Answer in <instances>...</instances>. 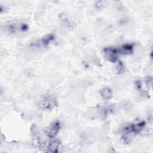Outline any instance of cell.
I'll use <instances>...</instances> for the list:
<instances>
[{"label":"cell","mask_w":153,"mask_h":153,"mask_svg":"<svg viewBox=\"0 0 153 153\" xmlns=\"http://www.w3.org/2000/svg\"><path fill=\"white\" fill-rule=\"evenodd\" d=\"M99 93H100L101 97L104 100H106L111 99L113 96V93H112V90L108 87H104V88L100 89L99 91Z\"/></svg>","instance_id":"52a82bcc"},{"label":"cell","mask_w":153,"mask_h":153,"mask_svg":"<svg viewBox=\"0 0 153 153\" xmlns=\"http://www.w3.org/2000/svg\"><path fill=\"white\" fill-rule=\"evenodd\" d=\"M60 128V124L59 121H54L51 123L47 129L45 130V133L50 139H53L55 137Z\"/></svg>","instance_id":"5b68a950"},{"label":"cell","mask_w":153,"mask_h":153,"mask_svg":"<svg viewBox=\"0 0 153 153\" xmlns=\"http://www.w3.org/2000/svg\"><path fill=\"white\" fill-rule=\"evenodd\" d=\"M117 69L118 72H121L123 69V65L121 63V62H119L118 65L117 66Z\"/></svg>","instance_id":"9c48e42d"},{"label":"cell","mask_w":153,"mask_h":153,"mask_svg":"<svg viewBox=\"0 0 153 153\" xmlns=\"http://www.w3.org/2000/svg\"><path fill=\"white\" fill-rule=\"evenodd\" d=\"M152 77H151V76L147 77L146 79H145V83L146 84V85H147L148 86H149V82L151 84H152Z\"/></svg>","instance_id":"30bf717a"},{"label":"cell","mask_w":153,"mask_h":153,"mask_svg":"<svg viewBox=\"0 0 153 153\" xmlns=\"http://www.w3.org/2000/svg\"><path fill=\"white\" fill-rule=\"evenodd\" d=\"M136 87L139 90H140L141 88V87H142V82H141V81H137L136 82Z\"/></svg>","instance_id":"8fae6325"},{"label":"cell","mask_w":153,"mask_h":153,"mask_svg":"<svg viewBox=\"0 0 153 153\" xmlns=\"http://www.w3.org/2000/svg\"><path fill=\"white\" fill-rule=\"evenodd\" d=\"M54 39V35L52 33H49L45 35L41 39H38L30 44L32 47H44L47 46L51 41Z\"/></svg>","instance_id":"277c9868"},{"label":"cell","mask_w":153,"mask_h":153,"mask_svg":"<svg viewBox=\"0 0 153 153\" xmlns=\"http://www.w3.org/2000/svg\"><path fill=\"white\" fill-rule=\"evenodd\" d=\"M60 145V142L58 140H54L50 142L47 147V152H57Z\"/></svg>","instance_id":"ba28073f"},{"label":"cell","mask_w":153,"mask_h":153,"mask_svg":"<svg viewBox=\"0 0 153 153\" xmlns=\"http://www.w3.org/2000/svg\"><path fill=\"white\" fill-rule=\"evenodd\" d=\"M103 54L105 58L111 63H115L120 55L118 48L106 47L103 50Z\"/></svg>","instance_id":"7a4b0ae2"},{"label":"cell","mask_w":153,"mask_h":153,"mask_svg":"<svg viewBox=\"0 0 153 153\" xmlns=\"http://www.w3.org/2000/svg\"><path fill=\"white\" fill-rule=\"evenodd\" d=\"M134 48L133 44H126L118 48L120 55H128L133 53Z\"/></svg>","instance_id":"8992f818"},{"label":"cell","mask_w":153,"mask_h":153,"mask_svg":"<svg viewBox=\"0 0 153 153\" xmlns=\"http://www.w3.org/2000/svg\"><path fill=\"white\" fill-rule=\"evenodd\" d=\"M39 107L45 110H51L57 106L56 100L50 96L43 97L38 103Z\"/></svg>","instance_id":"3957f363"},{"label":"cell","mask_w":153,"mask_h":153,"mask_svg":"<svg viewBox=\"0 0 153 153\" xmlns=\"http://www.w3.org/2000/svg\"><path fill=\"white\" fill-rule=\"evenodd\" d=\"M2 30L8 33H17L24 32L28 30V25L21 20H10L5 22L2 26Z\"/></svg>","instance_id":"6da1fadb"}]
</instances>
